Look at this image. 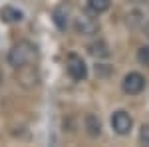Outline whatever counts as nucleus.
<instances>
[{
    "label": "nucleus",
    "mask_w": 149,
    "mask_h": 147,
    "mask_svg": "<svg viewBox=\"0 0 149 147\" xmlns=\"http://www.w3.org/2000/svg\"><path fill=\"white\" fill-rule=\"evenodd\" d=\"M38 62V48H36L30 40H20L10 48L8 52V64L14 70L28 68V66H36Z\"/></svg>",
    "instance_id": "f257e3e1"
},
{
    "label": "nucleus",
    "mask_w": 149,
    "mask_h": 147,
    "mask_svg": "<svg viewBox=\"0 0 149 147\" xmlns=\"http://www.w3.org/2000/svg\"><path fill=\"white\" fill-rule=\"evenodd\" d=\"M74 30L80 36H95L100 32V22L92 12H81L74 18Z\"/></svg>",
    "instance_id": "f03ea898"
},
{
    "label": "nucleus",
    "mask_w": 149,
    "mask_h": 147,
    "mask_svg": "<svg viewBox=\"0 0 149 147\" xmlns=\"http://www.w3.org/2000/svg\"><path fill=\"white\" fill-rule=\"evenodd\" d=\"M145 86H147V79L139 72H129L121 79V90L127 95H139L141 91L145 90Z\"/></svg>",
    "instance_id": "7ed1b4c3"
},
{
    "label": "nucleus",
    "mask_w": 149,
    "mask_h": 147,
    "mask_svg": "<svg viewBox=\"0 0 149 147\" xmlns=\"http://www.w3.org/2000/svg\"><path fill=\"white\" fill-rule=\"evenodd\" d=\"M66 72L74 82H84L88 78V66L84 62V58L78 54H68L66 58Z\"/></svg>",
    "instance_id": "20e7f679"
},
{
    "label": "nucleus",
    "mask_w": 149,
    "mask_h": 147,
    "mask_svg": "<svg viewBox=\"0 0 149 147\" xmlns=\"http://www.w3.org/2000/svg\"><path fill=\"white\" fill-rule=\"evenodd\" d=\"M109 123H111V129H113L117 135L123 137V135H129L131 133V129H133V117L125 109H117V111L111 113Z\"/></svg>",
    "instance_id": "39448f33"
},
{
    "label": "nucleus",
    "mask_w": 149,
    "mask_h": 147,
    "mask_svg": "<svg viewBox=\"0 0 149 147\" xmlns=\"http://www.w3.org/2000/svg\"><path fill=\"white\" fill-rule=\"evenodd\" d=\"M70 12H72V8H70L68 2H62V4H58L54 8V24L58 26V30H66L68 28Z\"/></svg>",
    "instance_id": "423d86ee"
},
{
    "label": "nucleus",
    "mask_w": 149,
    "mask_h": 147,
    "mask_svg": "<svg viewBox=\"0 0 149 147\" xmlns=\"http://www.w3.org/2000/svg\"><path fill=\"white\" fill-rule=\"evenodd\" d=\"M88 52L92 54L95 60H102V58H109L111 54V50H109V44L103 40V38H97V40H93L88 44Z\"/></svg>",
    "instance_id": "0eeeda50"
},
{
    "label": "nucleus",
    "mask_w": 149,
    "mask_h": 147,
    "mask_svg": "<svg viewBox=\"0 0 149 147\" xmlns=\"http://www.w3.org/2000/svg\"><path fill=\"white\" fill-rule=\"evenodd\" d=\"M84 127H86V133L90 137H100L102 135V121L95 113H88L84 117Z\"/></svg>",
    "instance_id": "6e6552de"
},
{
    "label": "nucleus",
    "mask_w": 149,
    "mask_h": 147,
    "mask_svg": "<svg viewBox=\"0 0 149 147\" xmlns=\"http://www.w3.org/2000/svg\"><path fill=\"white\" fill-rule=\"evenodd\" d=\"M86 2H88V10L92 14H95V16L107 12L109 6H111V0H86Z\"/></svg>",
    "instance_id": "1a4fd4ad"
},
{
    "label": "nucleus",
    "mask_w": 149,
    "mask_h": 147,
    "mask_svg": "<svg viewBox=\"0 0 149 147\" xmlns=\"http://www.w3.org/2000/svg\"><path fill=\"white\" fill-rule=\"evenodd\" d=\"M0 16H2V20H6V22H10V24L22 20V12L18 10V8H12V6H4L0 10Z\"/></svg>",
    "instance_id": "9d476101"
},
{
    "label": "nucleus",
    "mask_w": 149,
    "mask_h": 147,
    "mask_svg": "<svg viewBox=\"0 0 149 147\" xmlns=\"http://www.w3.org/2000/svg\"><path fill=\"white\" fill-rule=\"evenodd\" d=\"M137 62L141 64V66L149 68V44L147 46H141V48L137 50Z\"/></svg>",
    "instance_id": "9b49d317"
},
{
    "label": "nucleus",
    "mask_w": 149,
    "mask_h": 147,
    "mask_svg": "<svg viewBox=\"0 0 149 147\" xmlns=\"http://www.w3.org/2000/svg\"><path fill=\"white\" fill-rule=\"evenodd\" d=\"M139 141L143 145H149V125H141V129H139Z\"/></svg>",
    "instance_id": "f8f14e48"
},
{
    "label": "nucleus",
    "mask_w": 149,
    "mask_h": 147,
    "mask_svg": "<svg viewBox=\"0 0 149 147\" xmlns=\"http://www.w3.org/2000/svg\"><path fill=\"white\" fill-rule=\"evenodd\" d=\"M143 30H145V36H147V40H149V22L143 24Z\"/></svg>",
    "instance_id": "ddd939ff"
}]
</instances>
